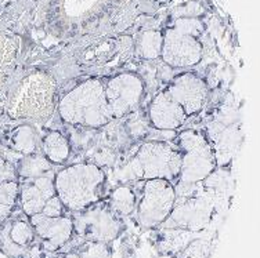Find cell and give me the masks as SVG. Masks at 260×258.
Masks as SVG:
<instances>
[{
	"instance_id": "1",
	"label": "cell",
	"mask_w": 260,
	"mask_h": 258,
	"mask_svg": "<svg viewBox=\"0 0 260 258\" xmlns=\"http://www.w3.org/2000/svg\"><path fill=\"white\" fill-rule=\"evenodd\" d=\"M55 194L67 213H78L107 198L108 178L93 162H78L54 173Z\"/></svg>"
},
{
	"instance_id": "2",
	"label": "cell",
	"mask_w": 260,
	"mask_h": 258,
	"mask_svg": "<svg viewBox=\"0 0 260 258\" xmlns=\"http://www.w3.org/2000/svg\"><path fill=\"white\" fill-rule=\"evenodd\" d=\"M57 110L64 123L78 129H104L114 120L105 98L104 82L95 78L83 80L61 95Z\"/></svg>"
},
{
	"instance_id": "3",
	"label": "cell",
	"mask_w": 260,
	"mask_h": 258,
	"mask_svg": "<svg viewBox=\"0 0 260 258\" xmlns=\"http://www.w3.org/2000/svg\"><path fill=\"white\" fill-rule=\"evenodd\" d=\"M11 119L45 123L57 109V85L51 75L34 70L24 76L6 105Z\"/></svg>"
},
{
	"instance_id": "4",
	"label": "cell",
	"mask_w": 260,
	"mask_h": 258,
	"mask_svg": "<svg viewBox=\"0 0 260 258\" xmlns=\"http://www.w3.org/2000/svg\"><path fill=\"white\" fill-rule=\"evenodd\" d=\"M176 145L181 154V164L175 187L200 184L217 169L215 151L204 130H181L176 137Z\"/></svg>"
},
{
	"instance_id": "5",
	"label": "cell",
	"mask_w": 260,
	"mask_h": 258,
	"mask_svg": "<svg viewBox=\"0 0 260 258\" xmlns=\"http://www.w3.org/2000/svg\"><path fill=\"white\" fill-rule=\"evenodd\" d=\"M180 164L181 154L176 146L165 141H147L129 160L127 173L135 181L162 178L176 184Z\"/></svg>"
},
{
	"instance_id": "6",
	"label": "cell",
	"mask_w": 260,
	"mask_h": 258,
	"mask_svg": "<svg viewBox=\"0 0 260 258\" xmlns=\"http://www.w3.org/2000/svg\"><path fill=\"white\" fill-rule=\"evenodd\" d=\"M201 26L194 20H179L164 33L160 58L175 69L191 68L200 64L204 49L198 40Z\"/></svg>"
},
{
	"instance_id": "7",
	"label": "cell",
	"mask_w": 260,
	"mask_h": 258,
	"mask_svg": "<svg viewBox=\"0 0 260 258\" xmlns=\"http://www.w3.org/2000/svg\"><path fill=\"white\" fill-rule=\"evenodd\" d=\"M176 203V188L168 179H145L137 195L135 218L144 229L159 228L169 218Z\"/></svg>"
},
{
	"instance_id": "8",
	"label": "cell",
	"mask_w": 260,
	"mask_h": 258,
	"mask_svg": "<svg viewBox=\"0 0 260 258\" xmlns=\"http://www.w3.org/2000/svg\"><path fill=\"white\" fill-rule=\"evenodd\" d=\"M75 238L112 243L125 231L123 218L116 215L107 202L101 200L87 209L71 214Z\"/></svg>"
},
{
	"instance_id": "9",
	"label": "cell",
	"mask_w": 260,
	"mask_h": 258,
	"mask_svg": "<svg viewBox=\"0 0 260 258\" xmlns=\"http://www.w3.org/2000/svg\"><path fill=\"white\" fill-rule=\"evenodd\" d=\"M0 253L9 258H45L39 239L26 215L14 214L0 225Z\"/></svg>"
},
{
	"instance_id": "10",
	"label": "cell",
	"mask_w": 260,
	"mask_h": 258,
	"mask_svg": "<svg viewBox=\"0 0 260 258\" xmlns=\"http://www.w3.org/2000/svg\"><path fill=\"white\" fill-rule=\"evenodd\" d=\"M201 184V182H200ZM198 184L192 187H175L176 191H184V200L176 199L175 207L170 213L169 218L164 225H169L176 229H188V231H200L205 228L213 214V204L206 192L195 194Z\"/></svg>"
},
{
	"instance_id": "11",
	"label": "cell",
	"mask_w": 260,
	"mask_h": 258,
	"mask_svg": "<svg viewBox=\"0 0 260 258\" xmlns=\"http://www.w3.org/2000/svg\"><path fill=\"white\" fill-rule=\"evenodd\" d=\"M144 82L133 72H122L104 82V93L112 119L120 120L140 105L144 95Z\"/></svg>"
},
{
	"instance_id": "12",
	"label": "cell",
	"mask_w": 260,
	"mask_h": 258,
	"mask_svg": "<svg viewBox=\"0 0 260 258\" xmlns=\"http://www.w3.org/2000/svg\"><path fill=\"white\" fill-rule=\"evenodd\" d=\"M42 248L47 255L62 251L72 243L75 238L74 224L70 213L58 217H47L43 214H35L28 217Z\"/></svg>"
},
{
	"instance_id": "13",
	"label": "cell",
	"mask_w": 260,
	"mask_h": 258,
	"mask_svg": "<svg viewBox=\"0 0 260 258\" xmlns=\"http://www.w3.org/2000/svg\"><path fill=\"white\" fill-rule=\"evenodd\" d=\"M166 91L180 105L187 116H195L204 110L209 97V89L205 80L191 70L176 75L170 80Z\"/></svg>"
},
{
	"instance_id": "14",
	"label": "cell",
	"mask_w": 260,
	"mask_h": 258,
	"mask_svg": "<svg viewBox=\"0 0 260 258\" xmlns=\"http://www.w3.org/2000/svg\"><path fill=\"white\" fill-rule=\"evenodd\" d=\"M53 178L54 175H46L32 179H18V206L24 215L30 217L35 214H40L53 199L57 198Z\"/></svg>"
},
{
	"instance_id": "15",
	"label": "cell",
	"mask_w": 260,
	"mask_h": 258,
	"mask_svg": "<svg viewBox=\"0 0 260 258\" xmlns=\"http://www.w3.org/2000/svg\"><path fill=\"white\" fill-rule=\"evenodd\" d=\"M187 115L180 105L172 98L166 90H162L151 99L148 109H147V119L150 126L159 131H176L187 120Z\"/></svg>"
},
{
	"instance_id": "16",
	"label": "cell",
	"mask_w": 260,
	"mask_h": 258,
	"mask_svg": "<svg viewBox=\"0 0 260 258\" xmlns=\"http://www.w3.org/2000/svg\"><path fill=\"white\" fill-rule=\"evenodd\" d=\"M42 154L51 164L61 166L68 162L72 152L70 138L60 130H50L40 139Z\"/></svg>"
},
{
	"instance_id": "17",
	"label": "cell",
	"mask_w": 260,
	"mask_h": 258,
	"mask_svg": "<svg viewBox=\"0 0 260 258\" xmlns=\"http://www.w3.org/2000/svg\"><path fill=\"white\" fill-rule=\"evenodd\" d=\"M7 142L14 152L21 155L35 154L39 151L40 139L35 127L30 123L20 124L11 130L7 135Z\"/></svg>"
},
{
	"instance_id": "18",
	"label": "cell",
	"mask_w": 260,
	"mask_h": 258,
	"mask_svg": "<svg viewBox=\"0 0 260 258\" xmlns=\"http://www.w3.org/2000/svg\"><path fill=\"white\" fill-rule=\"evenodd\" d=\"M105 202L116 215H119L120 218H125L135 214L137 194L132 185L120 184L107 195Z\"/></svg>"
},
{
	"instance_id": "19",
	"label": "cell",
	"mask_w": 260,
	"mask_h": 258,
	"mask_svg": "<svg viewBox=\"0 0 260 258\" xmlns=\"http://www.w3.org/2000/svg\"><path fill=\"white\" fill-rule=\"evenodd\" d=\"M54 164H51L46 159L45 155L35 152V154L25 155L22 159L15 164L17 178L18 179H32L54 175Z\"/></svg>"
},
{
	"instance_id": "20",
	"label": "cell",
	"mask_w": 260,
	"mask_h": 258,
	"mask_svg": "<svg viewBox=\"0 0 260 258\" xmlns=\"http://www.w3.org/2000/svg\"><path fill=\"white\" fill-rule=\"evenodd\" d=\"M164 45V33L159 30H145L139 36L136 53L143 60H156L160 58Z\"/></svg>"
},
{
	"instance_id": "21",
	"label": "cell",
	"mask_w": 260,
	"mask_h": 258,
	"mask_svg": "<svg viewBox=\"0 0 260 258\" xmlns=\"http://www.w3.org/2000/svg\"><path fill=\"white\" fill-rule=\"evenodd\" d=\"M18 181H9L0 185V225H3L14 214L18 206Z\"/></svg>"
},
{
	"instance_id": "22",
	"label": "cell",
	"mask_w": 260,
	"mask_h": 258,
	"mask_svg": "<svg viewBox=\"0 0 260 258\" xmlns=\"http://www.w3.org/2000/svg\"><path fill=\"white\" fill-rule=\"evenodd\" d=\"M79 258H111L112 257V247L111 243L104 242H94V240H82L72 248Z\"/></svg>"
},
{
	"instance_id": "23",
	"label": "cell",
	"mask_w": 260,
	"mask_h": 258,
	"mask_svg": "<svg viewBox=\"0 0 260 258\" xmlns=\"http://www.w3.org/2000/svg\"><path fill=\"white\" fill-rule=\"evenodd\" d=\"M9 181H18L15 164L0 156V185Z\"/></svg>"
},
{
	"instance_id": "24",
	"label": "cell",
	"mask_w": 260,
	"mask_h": 258,
	"mask_svg": "<svg viewBox=\"0 0 260 258\" xmlns=\"http://www.w3.org/2000/svg\"><path fill=\"white\" fill-rule=\"evenodd\" d=\"M45 258H79V257H78V254H76L75 251H72V250H62V251H58V253L49 254V255H46Z\"/></svg>"
}]
</instances>
